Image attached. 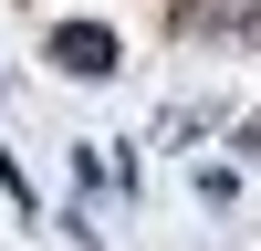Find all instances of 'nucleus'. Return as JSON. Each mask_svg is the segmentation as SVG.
<instances>
[{"label":"nucleus","mask_w":261,"mask_h":251,"mask_svg":"<svg viewBox=\"0 0 261 251\" xmlns=\"http://www.w3.org/2000/svg\"><path fill=\"white\" fill-rule=\"evenodd\" d=\"M42 53H53L63 73H115V53H125V42L105 32V21H53V42H42Z\"/></svg>","instance_id":"nucleus-1"},{"label":"nucleus","mask_w":261,"mask_h":251,"mask_svg":"<svg viewBox=\"0 0 261 251\" xmlns=\"http://www.w3.org/2000/svg\"><path fill=\"white\" fill-rule=\"evenodd\" d=\"M0 199H11L21 220H32V178H21V167H11V146H0Z\"/></svg>","instance_id":"nucleus-2"}]
</instances>
